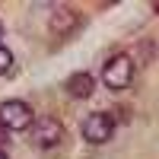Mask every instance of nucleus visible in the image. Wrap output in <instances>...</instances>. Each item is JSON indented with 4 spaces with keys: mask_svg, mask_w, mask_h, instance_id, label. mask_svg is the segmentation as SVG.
<instances>
[{
    "mask_svg": "<svg viewBox=\"0 0 159 159\" xmlns=\"http://www.w3.org/2000/svg\"><path fill=\"white\" fill-rule=\"evenodd\" d=\"M35 124V115H32V105L22 102V99H7L0 102V127L7 134H29Z\"/></svg>",
    "mask_w": 159,
    "mask_h": 159,
    "instance_id": "nucleus-1",
    "label": "nucleus"
},
{
    "mask_svg": "<svg viewBox=\"0 0 159 159\" xmlns=\"http://www.w3.org/2000/svg\"><path fill=\"white\" fill-rule=\"evenodd\" d=\"M118 130V121L111 111H92L83 118V124H80V134H83L86 143H92V147H102V143H108L115 137Z\"/></svg>",
    "mask_w": 159,
    "mask_h": 159,
    "instance_id": "nucleus-3",
    "label": "nucleus"
},
{
    "mask_svg": "<svg viewBox=\"0 0 159 159\" xmlns=\"http://www.w3.org/2000/svg\"><path fill=\"white\" fill-rule=\"evenodd\" d=\"M92 89H96V76L86 73V70H80V73H73L67 80V92H70L73 99H89Z\"/></svg>",
    "mask_w": 159,
    "mask_h": 159,
    "instance_id": "nucleus-6",
    "label": "nucleus"
},
{
    "mask_svg": "<svg viewBox=\"0 0 159 159\" xmlns=\"http://www.w3.org/2000/svg\"><path fill=\"white\" fill-rule=\"evenodd\" d=\"M80 22H83L80 10L61 3V7H54V16H51L48 29H51V35H54V38H67V35H73V32L80 29Z\"/></svg>",
    "mask_w": 159,
    "mask_h": 159,
    "instance_id": "nucleus-5",
    "label": "nucleus"
},
{
    "mask_svg": "<svg viewBox=\"0 0 159 159\" xmlns=\"http://www.w3.org/2000/svg\"><path fill=\"white\" fill-rule=\"evenodd\" d=\"M0 159H10V156H7V150H0Z\"/></svg>",
    "mask_w": 159,
    "mask_h": 159,
    "instance_id": "nucleus-10",
    "label": "nucleus"
},
{
    "mask_svg": "<svg viewBox=\"0 0 159 159\" xmlns=\"http://www.w3.org/2000/svg\"><path fill=\"white\" fill-rule=\"evenodd\" d=\"M0 45H3V22H0Z\"/></svg>",
    "mask_w": 159,
    "mask_h": 159,
    "instance_id": "nucleus-9",
    "label": "nucleus"
},
{
    "mask_svg": "<svg viewBox=\"0 0 159 159\" xmlns=\"http://www.w3.org/2000/svg\"><path fill=\"white\" fill-rule=\"evenodd\" d=\"M13 64H16V57H13V51H10L7 45H0V73L13 70Z\"/></svg>",
    "mask_w": 159,
    "mask_h": 159,
    "instance_id": "nucleus-7",
    "label": "nucleus"
},
{
    "mask_svg": "<svg viewBox=\"0 0 159 159\" xmlns=\"http://www.w3.org/2000/svg\"><path fill=\"white\" fill-rule=\"evenodd\" d=\"M29 140H32V147H38V150H54L57 143L64 140V124L57 121V118H51V115L35 118V124L29 130Z\"/></svg>",
    "mask_w": 159,
    "mask_h": 159,
    "instance_id": "nucleus-4",
    "label": "nucleus"
},
{
    "mask_svg": "<svg viewBox=\"0 0 159 159\" xmlns=\"http://www.w3.org/2000/svg\"><path fill=\"white\" fill-rule=\"evenodd\" d=\"M7 147H10V134L0 127V150H7Z\"/></svg>",
    "mask_w": 159,
    "mask_h": 159,
    "instance_id": "nucleus-8",
    "label": "nucleus"
},
{
    "mask_svg": "<svg viewBox=\"0 0 159 159\" xmlns=\"http://www.w3.org/2000/svg\"><path fill=\"white\" fill-rule=\"evenodd\" d=\"M134 73H137L134 57L124 54V51H118V54H111L108 61H105V67H102V83L108 86V89H115V92H121V89H127L130 83H134Z\"/></svg>",
    "mask_w": 159,
    "mask_h": 159,
    "instance_id": "nucleus-2",
    "label": "nucleus"
}]
</instances>
